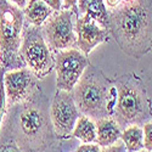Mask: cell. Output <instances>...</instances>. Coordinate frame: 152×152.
Returning <instances> with one entry per match:
<instances>
[{
	"instance_id": "obj_19",
	"label": "cell",
	"mask_w": 152,
	"mask_h": 152,
	"mask_svg": "<svg viewBox=\"0 0 152 152\" xmlns=\"http://www.w3.org/2000/svg\"><path fill=\"white\" fill-rule=\"evenodd\" d=\"M101 152H128L123 144V141L119 140L116 142V144H113L111 146H107V147H101Z\"/></svg>"
},
{
	"instance_id": "obj_22",
	"label": "cell",
	"mask_w": 152,
	"mask_h": 152,
	"mask_svg": "<svg viewBox=\"0 0 152 152\" xmlns=\"http://www.w3.org/2000/svg\"><path fill=\"white\" fill-rule=\"evenodd\" d=\"M65 10H72L78 16V0H63V6Z\"/></svg>"
},
{
	"instance_id": "obj_16",
	"label": "cell",
	"mask_w": 152,
	"mask_h": 152,
	"mask_svg": "<svg viewBox=\"0 0 152 152\" xmlns=\"http://www.w3.org/2000/svg\"><path fill=\"white\" fill-rule=\"evenodd\" d=\"M121 140L128 152H137L144 148V132L141 125H129L123 129Z\"/></svg>"
},
{
	"instance_id": "obj_26",
	"label": "cell",
	"mask_w": 152,
	"mask_h": 152,
	"mask_svg": "<svg viewBox=\"0 0 152 152\" xmlns=\"http://www.w3.org/2000/svg\"><path fill=\"white\" fill-rule=\"evenodd\" d=\"M137 152H147L146 150H140V151H137Z\"/></svg>"
},
{
	"instance_id": "obj_25",
	"label": "cell",
	"mask_w": 152,
	"mask_h": 152,
	"mask_svg": "<svg viewBox=\"0 0 152 152\" xmlns=\"http://www.w3.org/2000/svg\"><path fill=\"white\" fill-rule=\"evenodd\" d=\"M121 1H122V0H105V3L107 4V6H108L110 9L116 7Z\"/></svg>"
},
{
	"instance_id": "obj_15",
	"label": "cell",
	"mask_w": 152,
	"mask_h": 152,
	"mask_svg": "<svg viewBox=\"0 0 152 152\" xmlns=\"http://www.w3.org/2000/svg\"><path fill=\"white\" fill-rule=\"evenodd\" d=\"M72 136L80 140L83 144L96 142V123L88 116H79L72 132Z\"/></svg>"
},
{
	"instance_id": "obj_27",
	"label": "cell",
	"mask_w": 152,
	"mask_h": 152,
	"mask_svg": "<svg viewBox=\"0 0 152 152\" xmlns=\"http://www.w3.org/2000/svg\"><path fill=\"white\" fill-rule=\"evenodd\" d=\"M45 152H53V151H50V150H49V151H45Z\"/></svg>"
},
{
	"instance_id": "obj_10",
	"label": "cell",
	"mask_w": 152,
	"mask_h": 152,
	"mask_svg": "<svg viewBox=\"0 0 152 152\" xmlns=\"http://www.w3.org/2000/svg\"><path fill=\"white\" fill-rule=\"evenodd\" d=\"M51 119L48 117L44 108L32 104L24 107L20 115V128L22 134L28 139L32 144H37L38 146L45 142L46 135L50 133L49 126Z\"/></svg>"
},
{
	"instance_id": "obj_4",
	"label": "cell",
	"mask_w": 152,
	"mask_h": 152,
	"mask_svg": "<svg viewBox=\"0 0 152 152\" xmlns=\"http://www.w3.org/2000/svg\"><path fill=\"white\" fill-rule=\"evenodd\" d=\"M23 11L9 0H0V62L4 69L26 67L20 55Z\"/></svg>"
},
{
	"instance_id": "obj_2",
	"label": "cell",
	"mask_w": 152,
	"mask_h": 152,
	"mask_svg": "<svg viewBox=\"0 0 152 152\" xmlns=\"http://www.w3.org/2000/svg\"><path fill=\"white\" fill-rule=\"evenodd\" d=\"M79 112L91 119H101L113 115L117 101V89L102 71L88 66L72 90Z\"/></svg>"
},
{
	"instance_id": "obj_14",
	"label": "cell",
	"mask_w": 152,
	"mask_h": 152,
	"mask_svg": "<svg viewBox=\"0 0 152 152\" xmlns=\"http://www.w3.org/2000/svg\"><path fill=\"white\" fill-rule=\"evenodd\" d=\"M54 14V10L43 0H29V3L23 9V15L28 23L35 27H42L44 22Z\"/></svg>"
},
{
	"instance_id": "obj_12",
	"label": "cell",
	"mask_w": 152,
	"mask_h": 152,
	"mask_svg": "<svg viewBox=\"0 0 152 152\" xmlns=\"http://www.w3.org/2000/svg\"><path fill=\"white\" fill-rule=\"evenodd\" d=\"M96 123V144L101 147H107L116 144L122 135V129L115 118L108 116L95 121Z\"/></svg>"
},
{
	"instance_id": "obj_11",
	"label": "cell",
	"mask_w": 152,
	"mask_h": 152,
	"mask_svg": "<svg viewBox=\"0 0 152 152\" xmlns=\"http://www.w3.org/2000/svg\"><path fill=\"white\" fill-rule=\"evenodd\" d=\"M77 48L85 55H89L101 43L108 40L110 32L93 20L89 15H79L75 18Z\"/></svg>"
},
{
	"instance_id": "obj_7",
	"label": "cell",
	"mask_w": 152,
	"mask_h": 152,
	"mask_svg": "<svg viewBox=\"0 0 152 152\" xmlns=\"http://www.w3.org/2000/svg\"><path fill=\"white\" fill-rule=\"evenodd\" d=\"M56 86L57 90L72 91L75 84L83 75L85 68L90 66L88 55L83 54L78 48L60 50L55 55Z\"/></svg>"
},
{
	"instance_id": "obj_5",
	"label": "cell",
	"mask_w": 152,
	"mask_h": 152,
	"mask_svg": "<svg viewBox=\"0 0 152 152\" xmlns=\"http://www.w3.org/2000/svg\"><path fill=\"white\" fill-rule=\"evenodd\" d=\"M20 55L26 66L37 75L38 79L46 77L54 68L55 60L44 38L42 28L35 27L31 23L26 27L23 26Z\"/></svg>"
},
{
	"instance_id": "obj_24",
	"label": "cell",
	"mask_w": 152,
	"mask_h": 152,
	"mask_svg": "<svg viewBox=\"0 0 152 152\" xmlns=\"http://www.w3.org/2000/svg\"><path fill=\"white\" fill-rule=\"evenodd\" d=\"M9 1H11L12 4H15L21 10H23L24 7H26V5H27V0H9Z\"/></svg>"
},
{
	"instance_id": "obj_9",
	"label": "cell",
	"mask_w": 152,
	"mask_h": 152,
	"mask_svg": "<svg viewBox=\"0 0 152 152\" xmlns=\"http://www.w3.org/2000/svg\"><path fill=\"white\" fill-rule=\"evenodd\" d=\"M37 75L28 67L5 72L4 86L6 102L9 105H15L28 100L37 89Z\"/></svg>"
},
{
	"instance_id": "obj_23",
	"label": "cell",
	"mask_w": 152,
	"mask_h": 152,
	"mask_svg": "<svg viewBox=\"0 0 152 152\" xmlns=\"http://www.w3.org/2000/svg\"><path fill=\"white\" fill-rule=\"evenodd\" d=\"M44 3H46L54 11H60L63 6V0H43Z\"/></svg>"
},
{
	"instance_id": "obj_20",
	"label": "cell",
	"mask_w": 152,
	"mask_h": 152,
	"mask_svg": "<svg viewBox=\"0 0 152 152\" xmlns=\"http://www.w3.org/2000/svg\"><path fill=\"white\" fill-rule=\"evenodd\" d=\"M74 152H101V146H99L96 142L82 144Z\"/></svg>"
},
{
	"instance_id": "obj_18",
	"label": "cell",
	"mask_w": 152,
	"mask_h": 152,
	"mask_svg": "<svg viewBox=\"0 0 152 152\" xmlns=\"http://www.w3.org/2000/svg\"><path fill=\"white\" fill-rule=\"evenodd\" d=\"M144 132V147L147 152H152V121L146 122L142 125Z\"/></svg>"
},
{
	"instance_id": "obj_17",
	"label": "cell",
	"mask_w": 152,
	"mask_h": 152,
	"mask_svg": "<svg viewBox=\"0 0 152 152\" xmlns=\"http://www.w3.org/2000/svg\"><path fill=\"white\" fill-rule=\"evenodd\" d=\"M4 73L5 69L0 66V126H1L3 117L5 113L6 107V94H5V86H4Z\"/></svg>"
},
{
	"instance_id": "obj_21",
	"label": "cell",
	"mask_w": 152,
	"mask_h": 152,
	"mask_svg": "<svg viewBox=\"0 0 152 152\" xmlns=\"http://www.w3.org/2000/svg\"><path fill=\"white\" fill-rule=\"evenodd\" d=\"M0 152H22V150L15 144V142H6L0 145Z\"/></svg>"
},
{
	"instance_id": "obj_1",
	"label": "cell",
	"mask_w": 152,
	"mask_h": 152,
	"mask_svg": "<svg viewBox=\"0 0 152 152\" xmlns=\"http://www.w3.org/2000/svg\"><path fill=\"white\" fill-rule=\"evenodd\" d=\"M108 32L128 56L141 58L152 51V0H122L111 9Z\"/></svg>"
},
{
	"instance_id": "obj_13",
	"label": "cell",
	"mask_w": 152,
	"mask_h": 152,
	"mask_svg": "<svg viewBox=\"0 0 152 152\" xmlns=\"http://www.w3.org/2000/svg\"><path fill=\"white\" fill-rule=\"evenodd\" d=\"M84 14L89 15L100 26L108 31L110 11L107 10L105 0H78V16Z\"/></svg>"
},
{
	"instance_id": "obj_8",
	"label": "cell",
	"mask_w": 152,
	"mask_h": 152,
	"mask_svg": "<svg viewBox=\"0 0 152 152\" xmlns=\"http://www.w3.org/2000/svg\"><path fill=\"white\" fill-rule=\"evenodd\" d=\"M79 113L72 91L57 90L50 106V119L55 134L62 139L72 135Z\"/></svg>"
},
{
	"instance_id": "obj_3",
	"label": "cell",
	"mask_w": 152,
	"mask_h": 152,
	"mask_svg": "<svg viewBox=\"0 0 152 152\" xmlns=\"http://www.w3.org/2000/svg\"><path fill=\"white\" fill-rule=\"evenodd\" d=\"M117 101L112 117L121 129L129 125H144L152 121V105L146 88L134 73L123 74L116 80Z\"/></svg>"
},
{
	"instance_id": "obj_6",
	"label": "cell",
	"mask_w": 152,
	"mask_h": 152,
	"mask_svg": "<svg viewBox=\"0 0 152 152\" xmlns=\"http://www.w3.org/2000/svg\"><path fill=\"white\" fill-rule=\"evenodd\" d=\"M74 15V11L63 9L54 11V14L44 22L42 31L50 49L60 51L77 46V33L73 23Z\"/></svg>"
}]
</instances>
